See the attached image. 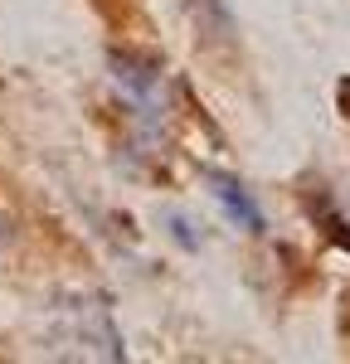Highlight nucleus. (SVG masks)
Masks as SVG:
<instances>
[{
  "label": "nucleus",
  "mask_w": 350,
  "mask_h": 364,
  "mask_svg": "<svg viewBox=\"0 0 350 364\" xmlns=\"http://www.w3.org/2000/svg\"><path fill=\"white\" fill-rule=\"evenodd\" d=\"M204 180H209V195L224 204V214H229L238 228H248V233H262L267 219H262L258 199L248 195V185L238 180V175H224V170H204Z\"/></svg>",
  "instance_id": "2"
},
{
  "label": "nucleus",
  "mask_w": 350,
  "mask_h": 364,
  "mask_svg": "<svg viewBox=\"0 0 350 364\" xmlns=\"http://www.w3.org/2000/svg\"><path fill=\"white\" fill-rule=\"evenodd\" d=\"M112 78L127 97V107L137 117V127H146L151 136L166 122V68L151 54H112Z\"/></svg>",
  "instance_id": "1"
},
{
  "label": "nucleus",
  "mask_w": 350,
  "mask_h": 364,
  "mask_svg": "<svg viewBox=\"0 0 350 364\" xmlns=\"http://www.w3.org/2000/svg\"><path fill=\"white\" fill-rule=\"evenodd\" d=\"M171 228H175V238H180L185 248H195V243H200V238L190 233V224H185V219H171Z\"/></svg>",
  "instance_id": "4"
},
{
  "label": "nucleus",
  "mask_w": 350,
  "mask_h": 364,
  "mask_svg": "<svg viewBox=\"0 0 350 364\" xmlns=\"http://www.w3.org/2000/svg\"><path fill=\"white\" fill-rule=\"evenodd\" d=\"M312 214H317V224H326V233H331V238L350 252V224L336 214V209H331V199H312Z\"/></svg>",
  "instance_id": "3"
}]
</instances>
